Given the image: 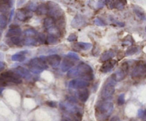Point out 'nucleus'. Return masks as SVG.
I'll return each instance as SVG.
<instances>
[{"instance_id": "obj_28", "label": "nucleus", "mask_w": 146, "mask_h": 121, "mask_svg": "<svg viewBox=\"0 0 146 121\" xmlns=\"http://www.w3.org/2000/svg\"><path fill=\"white\" fill-rule=\"evenodd\" d=\"M8 23V20H7V17L4 14L0 15V28L1 29H4L6 28Z\"/></svg>"}, {"instance_id": "obj_14", "label": "nucleus", "mask_w": 146, "mask_h": 121, "mask_svg": "<svg viewBox=\"0 0 146 121\" xmlns=\"http://www.w3.org/2000/svg\"><path fill=\"white\" fill-rule=\"evenodd\" d=\"M21 33H22L21 29L19 27L18 25H11L10 26V28L7 31V34H6V36L9 37V38L19 36Z\"/></svg>"}, {"instance_id": "obj_10", "label": "nucleus", "mask_w": 146, "mask_h": 121, "mask_svg": "<svg viewBox=\"0 0 146 121\" xmlns=\"http://www.w3.org/2000/svg\"><path fill=\"white\" fill-rule=\"evenodd\" d=\"M16 17L19 21H27L32 17V12L27 8L19 9L17 11Z\"/></svg>"}, {"instance_id": "obj_42", "label": "nucleus", "mask_w": 146, "mask_h": 121, "mask_svg": "<svg viewBox=\"0 0 146 121\" xmlns=\"http://www.w3.org/2000/svg\"><path fill=\"white\" fill-rule=\"evenodd\" d=\"M9 7H10L9 6H7L6 4H3V5L1 6V8H0V11H1V12L7 13V11H8Z\"/></svg>"}, {"instance_id": "obj_16", "label": "nucleus", "mask_w": 146, "mask_h": 121, "mask_svg": "<svg viewBox=\"0 0 146 121\" xmlns=\"http://www.w3.org/2000/svg\"><path fill=\"white\" fill-rule=\"evenodd\" d=\"M85 23L86 20L84 17L81 14H77L71 21V26L74 28H79V27H82L85 24Z\"/></svg>"}, {"instance_id": "obj_44", "label": "nucleus", "mask_w": 146, "mask_h": 121, "mask_svg": "<svg viewBox=\"0 0 146 121\" xmlns=\"http://www.w3.org/2000/svg\"><path fill=\"white\" fill-rule=\"evenodd\" d=\"M5 67H6L5 63L3 62V61H0V72H1V71L5 68Z\"/></svg>"}, {"instance_id": "obj_33", "label": "nucleus", "mask_w": 146, "mask_h": 121, "mask_svg": "<svg viewBox=\"0 0 146 121\" xmlns=\"http://www.w3.org/2000/svg\"><path fill=\"white\" fill-rule=\"evenodd\" d=\"M37 41L39 44H44L46 41V38L45 34H43V33H39L37 36Z\"/></svg>"}, {"instance_id": "obj_22", "label": "nucleus", "mask_w": 146, "mask_h": 121, "mask_svg": "<svg viewBox=\"0 0 146 121\" xmlns=\"http://www.w3.org/2000/svg\"><path fill=\"white\" fill-rule=\"evenodd\" d=\"M48 4H41L38 5V9H37L38 14H39V15H44L46 14H48Z\"/></svg>"}, {"instance_id": "obj_12", "label": "nucleus", "mask_w": 146, "mask_h": 121, "mask_svg": "<svg viewBox=\"0 0 146 121\" xmlns=\"http://www.w3.org/2000/svg\"><path fill=\"white\" fill-rule=\"evenodd\" d=\"M14 72L18 74L21 78H25L26 80H30L31 78V74L29 70L21 66H18L14 69Z\"/></svg>"}, {"instance_id": "obj_13", "label": "nucleus", "mask_w": 146, "mask_h": 121, "mask_svg": "<svg viewBox=\"0 0 146 121\" xmlns=\"http://www.w3.org/2000/svg\"><path fill=\"white\" fill-rule=\"evenodd\" d=\"M116 63L117 61L115 60H110V61H106V62H105L101 65V68H100V71L102 73H104L110 72L115 66Z\"/></svg>"}, {"instance_id": "obj_18", "label": "nucleus", "mask_w": 146, "mask_h": 121, "mask_svg": "<svg viewBox=\"0 0 146 121\" xmlns=\"http://www.w3.org/2000/svg\"><path fill=\"white\" fill-rule=\"evenodd\" d=\"M56 26V25H55V20L53 18H51V17H46V18L44 19V26L46 31L49 32L51 30H52L53 28H55Z\"/></svg>"}, {"instance_id": "obj_19", "label": "nucleus", "mask_w": 146, "mask_h": 121, "mask_svg": "<svg viewBox=\"0 0 146 121\" xmlns=\"http://www.w3.org/2000/svg\"><path fill=\"white\" fill-rule=\"evenodd\" d=\"M115 56V52H114L113 50L110 49L108 50V51H106L105 52L103 53V54L101 55V61H104V62H106V61H110L111 58H113Z\"/></svg>"}, {"instance_id": "obj_4", "label": "nucleus", "mask_w": 146, "mask_h": 121, "mask_svg": "<svg viewBox=\"0 0 146 121\" xmlns=\"http://www.w3.org/2000/svg\"><path fill=\"white\" fill-rule=\"evenodd\" d=\"M22 82L21 77L13 71H7L0 75V85H7L9 83L20 84Z\"/></svg>"}, {"instance_id": "obj_30", "label": "nucleus", "mask_w": 146, "mask_h": 121, "mask_svg": "<svg viewBox=\"0 0 146 121\" xmlns=\"http://www.w3.org/2000/svg\"><path fill=\"white\" fill-rule=\"evenodd\" d=\"M38 5L36 4V1H30L29 4L28 6H27V9L29 10V11H31V12H33V11H37V9H38Z\"/></svg>"}, {"instance_id": "obj_21", "label": "nucleus", "mask_w": 146, "mask_h": 121, "mask_svg": "<svg viewBox=\"0 0 146 121\" xmlns=\"http://www.w3.org/2000/svg\"><path fill=\"white\" fill-rule=\"evenodd\" d=\"M38 32L32 28H27L24 31V35L26 37H29V38H34L35 36H38Z\"/></svg>"}, {"instance_id": "obj_11", "label": "nucleus", "mask_w": 146, "mask_h": 121, "mask_svg": "<svg viewBox=\"0 0 146 121\" xmlns=\"http://www.w3.org/2000/svg\"><path fill=\"white\" fill-rule=\"evenodd\" d=\"M61 58L58 54H51V55L46 56V61L53 68L58 66L61 63Z\"/></svg>"}, {"instance_id": "obj_41", "label": "nucleus", "mask_w": 146, "mask_h": 121, "mask_svg": "<svg viewBox=\"0 0 146 121\" xmlns=\"http://www.w3.org/2000/svg\"><path fill=\"white\" fill-rule=\"evenodd\" d=\"M106 4V1H97V8L98 9H101L104 7V5Z\"/></svg>"}, {"instance_id": "obj_8", "label": "nucleus", "mask_w": 146, "mask_h": 121, "mask_svg": "<svg viewBox=\"0 0 146 121\" xmlns=\"http://www.w3.org/2000/svg\"><path fill=\"white\" fill-rule=\"evenodd\" d=\"M146 73V63L143 61H139L135 64L132 71L131 76L133 78H139Z\"/></svg>"}, {"instance_id": "obj_1", "label": "nucleus", "mask_w": 146, "mask_h": 121, "mask_svg": "<svg viewBox=\"0 0 146 121\" xmlns=\"http://www.w3.org/2000/svg\"><path fill=\"white\" fill-rule=\"evenodd\" d=\"M114 105L111 101L98 102L96 105V117L98 121H105L113 111Z\"/></svg>"}, {"instance_id": "obj_17", "label": "nucleus", "mask_w": 146, "mask_h": 121, "mask_svg": "<svg viewBox=\"0 0 146 121\" xmlns=\"http://www.w3.org/2000/svg\"><path fill=\"white\" fill-rule=\"evenodd\" d=\"M78 94V98L81 102H86L88 101V98H89L90 92L88 89L87 88H81V89L78 90L77 92Z\"/></svg>"}, {"instance_id": "obj_27", "label": "nucleus", "mask_w": 146, "mask_h": 121, "mask_svg": "<svg viewBox=\"0 0 146 121\" xmlns=\"http://www.w3.org/2000/svg\"><path fill=\"white\" fill-rule=\"evenodd\" d=\"M57 42H58V38L56 36L52 35V34H49L46 37V43L47 44L53 45V44H56Z\"/></svg>"}, {"instance_id": "obj_35", "label": "nucleus", "mask_w": 146, "mask_h": 121, "mask_svg": "<svg viewBox=\"0 0 146 121\" xmlns=\"http://www.w3.org/2000/svg\"><path fill=\"white\" fill-rule=\"evenodd\" d=\"M66 57L71 58V59L73 60H79V56H78V55H77V54L74 52L68 53L67 55L66 56Z\"/></svg>"}, {"instance_id": "obj_39", "label": "nucleus", "mask_w": 146, "mask_h": 121, "mask_svg": "<svg viewBox=\"0 0 146 121\" xmlns=\"http://www.w3.org/2000/svg\"><path fill=\"white\" fill-rule=\"evenodd\" d=\"M106 4H107L110 9H113L115 8V1H111V0L106 1Z\"/></svg>"}, {"instance_id": "obj_49", "label": "nucleus", "mask_w": 146, "mask_h": 121, "mask_svg": "<svg viewBox=\"0 0 146 121\" xmlns=\"http://www.w3.org/2000/svg\"><path fill=\"white\" fill-rule=\"evenodd\" d=\"M62 121H69V120H66V119H64V120H63Z\"/></svg>"}, {"instance_id": "obj_2", "label": "nucleus", "mask_w": 146, "mask_h": 121, "mask_svg": "<svg viewBox=\"0 0 146 121\" xmlns=\"http://www.w3.org/2000/svg\"><path fill=\"white\" fill-rule=\"evenodd\" d=\"M46 56H41L39 58H34L29 63L30 71L35 74L41 73L44 70L48 68V65L46 63Z\"/></svg>"}, {"instance_id": "obj_43", "label": "nucleus", "mask_w": 146, "mask_h": 121, "mask_svg": "<svg viewBox=\"0 0 146 121\" xmlns=\"http://www.w3.org/2000/svg\"><path fill=\"white\" fill-rule=\"evenodd\" d=\"M46 104L50 107H52V108H54V107L56 106V103L54 101H47Z\"/></svg>"}, {"instance_id": "obj_5", "label": "nucleus", "mask_w": 146, "mask_h": 121, "mask_svg": "<svg viewBox=\"0 0 146 121\" xmlns=\"http://www.w3.org/2000/svg\"><path fill=\"white\" fill-rule=\"evenodd\" d=\"M115 81L110 78L104 84L101 91V97L103 99H108L115 93Z\"/></svg>"}, {"instance_id": "obj_37", "label": "nucleus", "mask_w": 146, "mask_h": 121, "mask_svg": "<svg viewBox=\"0 0 146 121\" xmlns=\"http://www.w3.org/2000/svg\"><path fill=\"white\" fill-rule=\"evenodd\" d=\"M125 103V94L121 93L119 95L118 98V104L119 105H123Z\"/></svg>"}, {"instance_id": "obj_31", "label": "nucleus", "mask_w": 146, "mask_h": 121, "mask_svg": "<svg viewBox=\"0 0 146 121\" xmlns=\"http://www.w3.org/2000/svg\"><path fill=\"white\" fill-rule=\"evenodd\" d=\"M76 76H78V73L76 68H71V69L70 70V71H68V73H67V77H68V78H75V77Z\"/></svg>"}, {"instance_id": "obj_29", "label": "nucleus", "mask_w": 146, "mask_h": 121, "mask_svg": "<svg viewBox=\"0 0 146 121\" xmlns=\"http://www.w3.org/2000/svg\"><path fill=\"white\" fill-rule=\"evenodd\" d=\"M77 46L82 50H88L91 48L92 44L91 43H85V42H78L77 43Z\"/></svg>"}, {"instance_id": "obj_47", "label": "nucleus", "mask_w": 146, "mask_h": 121, "mask_svg": "<svg viewBox=\"0 0 146 121\" xmlns=\"http://www.w3.org/2000/svg\"><path fill=\"white\" fill-rule=\"evenodd\" d=\"M4 88H3V87H0V95H1V94L2 93V92H3V91H4Z\"/></svg>"}, {"instance_id": "obj_38", "label": "nucleus", "mask_w": 146, "mask_h": 121, "mask_svg": "<svg viewBox=\"0 0 146 121\" xmlns=\"http://www.w3.org/2000/svg\"><path fill=\"white\" fill-rule=\"evenodd\" d=\"M77 39H78V36L76 34H71L68 36V38H67V40H68V41H69V42H74V41H76Z\"/></svg>"}, {"instance_id": "obj_40", "label": "nucleus", "mask_w": 146, "mask_h": 121, "mask_svg": "<svg viewBox=\"0 0 146 121\" xmlns=\"http://www.w3.org/2000/svg\"><path fill=\"white\" fill-rule=\"evenodd\" d=\"M110 18H111V21H112L113 23H115V24H116L117 26H120V27H123V26H125V23L121 22V21H118V20H115V19L113 18V17H110Z\"/></svg>"}, {"instance_id": "obj_23", "label": "nucleus", "mask_w": 146, "mask_h": 121, "mask_svg": "<svg viewBox=\"0 0 146 121\" xmlns=\"http://www.w3.org/2000/svg\"><path fill=\"white\" fill-rule=\"evenodd\" d=\"M38 41L36 38H29L26 37L24 39V45L25 46H36L38 44Z\"/></svg>"}, {"instance_id": "obj_51", "label": "nucleus", "mask_w": 146, "mask_h": 121, "mask_svg": "<svg viewBox=\"0 0 146 121\" xmlns=\"http://www.w3.org/2000/svg\"><path fill=\"white\" fill-rule=\"evenodd\" d=\"M145 32H146V27H145Z\"/></svg>"}, {"instance_id": "obj_32", "label": "nucleus", "mask_w": 146, "mask_h": 121, "mask_svg": "<svg viewBox=\"0 0 146 121\" xmlns=\"http://www.w3.org/2000/svg\"><path fill=\"white\" fill-rule=\"evenodd\" d=\"M126 3V1H115V8L118 10H123Z\"/></svg>"}, {"instance_id": "obj_6", "label": "nucleus", "mask_w": 146, "mask_h": 121, "mask_svg": "<svg viewBox=\"0 0 146 121\" xmlns=\"http://www.w3.org/2000/svg\"><path fill=\"white\" fill-rule=\"evenodd\" d=\"M48 14L50 16V17L53 18L54 20L59 19L63 17L64 11L57 3L50 1L48 4Z\"/></svg>"}, {"instance_id": "obj_36", "label": "nucleus", "mask_w": 146, "mask_h": 121, "mask_svg": "<svg viewBox=\"0 0 146 121\" xmlns=\"http://www.w3.org/2000/svg\"><path fill=\"white\" fill-rule=\"evenodd\" d=\"M138 118L141 119H146V110L139 109L138 111Z\"/></svg>"}, {"instance_id": "obj_46", "label": "nucleus", "mask_w": 146, "mask_h": 121, "mask_svg": "<svg viewBox=\"0 0 146 121\" xmlns=\"http://www.w3.org/2000/svg\"><path fill=\"white\" fill-rule=\"evenodd\" d=\"M14 9H12L11 11V13H10V17H9V21H11V19H12L13 15H14Z\"/></svg>"}, {"instance_id": "obj_20", "label": "nucleus", "mask_w": 146, "mask_h": 121, "mask_svg": "<svg viewBox=\"0 0 146 121\" xmlns=\"http://www.w3.org/2000/svg\"><path fill=\"white\" fill-rule=\"evenodd\" d=\"M133 11L134 12H135V14H136L137 17H138L140 19L143 20V21L146 20L145 14V13H144V11L142 10V9H141L138 7H134Z\"/></svg>"}, {"instance_id": "obj_25", "label": "nucleus", "mask_w": 146, "mask_h": 121, "mask_svg": "<svg viewBox=\"0 0 146 121\" xmlns=\"http://www.w3.org/2000/svg\"><path fill=\"white\" fill-rule=\"evenodd\" d=\"M10 41L14 45L17 46H21L24 45V40L20 36L12 37V38H11Z\"/></svg>"}, {"instance_id": "obj_15", "label": "nucleus", "mask_w": 146, "mask_h": 121, "mask_svg": "<svg viewBox=\"0 0 146 121\" xmlns=\"http://www.w3.org/2000/svg\"><path fill=\"white\" fill-rule=\"evenodd\" d=\"M74 60L71 59V58H67L66 57L62 61V63H61V68L63 72H66V71H68L71 70V68L72 67L74 66L75 65V63H74Z\"/></svg>"}, {"instance_id": "obj_50", "label": "nucleus", "mask_w": 146, "mask_h": 121, "mask_svg": "<svg viewBox=\"0 0 146 121\" xmlns=\"http://www.w3.org/2000/svg\"><path fill=\"white\" fill-rule=\"evenodd\" d=\"M1 32L0 31V38H1Z\"/></svg>"}, {"instance_id": "obj_24", "label": "nucleus", "mask_w": 146, "mask_h": 121, "mask_svg": "<svg viewBox=\"0 0 146 121\" xmlns=\"http://www.w3.org/2000/svg\"><path fill=\"white\" fill-rule=\"evenodd\" d=\"M26 60V56L21 53H18L11 56V61H18V62H22Z\"/></svg>"}, {"instance_id": "obj_34", "label": "nucleus", "mask_w": 146, "mask_h": 121, "mask_svg": "<svg viewBox=\"0 0 146 121\" xmlns=\"http://www.w3.org/2000/svg\"><path fill=\"white\" fill-rule=\"evenodd\" d=\"M94 23H95L96 25L98 26H106V23L104 20L101 19L100 18L95 19Z\"/></svg>"}, {"instance_id": "obj_45", "label": "nucleus", "mask_w": 146, "mask_h": 121, "mask_svg": "<svg viewBox=\"0 0 146 121\" xmlns=\"http://www.w3.org/2000/svg\"><path fill=\"white\" fill-rule=\"evenodd\" d=\"M111 121H121V120H120L119 117H118V116H114L113 118L111 120Z\"/></svg>"}, {"instance_id": "obj_26", "label": "nucleus", "mask_w": 146, "mask_h": 121, "mask_svg": "<svg viewBox=\"0 0 146 121\" xmlns=\"http://www.w3.org/2000/svg\"><path fill=\"white\" fill-rule=\"evenodd\" d=\"M139 49H138V46H130L128 49L125 51V56H133L134 54H135L136 53L138 52Z\"/></svg>"}, {"instance_id": "obj_52", "label": "nucleus", "mask_w": 146, "mask_h": 121, "mask_svg": "<svg viewBox=\"0 0 146 121\" xmlns=\"http://www.w3.org/2000/svg\"><path fill=\"white\" fill-rule=\"evenodd\" d=\"M145 121H146V120H145Z\"/></svg>"}, {"instance_id": "obj_48", "label": "nucleus", "mask_w": 146, "mask_h": 121, "mask_svg": "<svg viewBox=\"0 0 146 121\" xmlns=\"http://www.w3.org/2000/svg\"><path fill=\"white\" fill-rule=\"evenodd\" d=\"M3 54H0V59H2L3 58Z\"/></svg>"}, {"instance_id": "obj_7", "label": "nucleus", "mask_w": 146, "mask_h": 121, "mask_svg": "<svg viewBox=\"0 0 146 121\" xmlns=\"http://www.w3.org/2000/svg\"><path fill=\"white\" fill-rule=\"evenodd\" d=\"M128 68H129V65H128V63L124 62L121 65V68L117 70L115 73L112 75L111 78L115 82H118V81H121L126 77L127 74L128 72Z\"/></svg>"}, {"instance_id": "obj_3", "label": "nucleus", "mask_w": 146, "mask_h": 121, "mask_svg": "<svg viewBox=\"0 0 146 121\" xmlns=\"http://www.w3.org/2000/svg\"><path fill=\"white\" fill-rule=\"evenodd\" d=\"M76 68L78 73V76H81L82 79L88 82L94 79V70L91 65L82 62L76 67Z\"/></svg>"}, {"instance_id": "obj_9", "label": "nucleus", "mask_w": 146, "mask_h": 121, "mask_svg": "<svg viewBox=\"0 0 146 121\" xmlns=\"http://www.w3.org/2000/svg\"><path fill=\"white\" fill-rule=\"evenodd\" d=\"M90 85L89 82L82 78H76L71 81L68 84L70 88L74 89H81V88H86Z\"/></svg>"}]
</instances>
